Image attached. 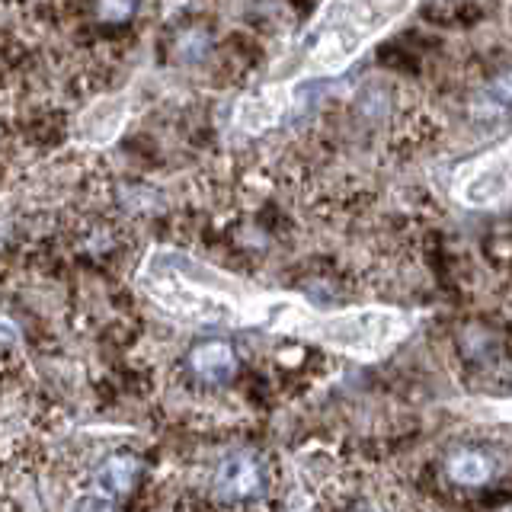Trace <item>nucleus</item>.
I'll list each match as a JSON object with an SVG mask.
<instances>
[{
  "mask_svg": "<svg viewBox=\"0 0 512 512\" xmlns=\"http://www.w3.org/2000/svg\"><path fill=\"white\" fill-rule=\"evenodd\" d=\"M138 292L186 327H269L276 292L256 288L180 247H151L135 272Z\"/></svg>",
  "mask_w": 512,
  "mask_h": 512,
  "instance_id": "obj_1",
  "label": "nucleus"
},
{
  "mask_svg": "<svg viewBox=\"0 0 512 512\" xmlns=\"http://www.w3.org/2000/svg\"><path fill=\"white\" fill-rule=\"evenodd\" d=\"M420 0H324L292 48L272 61L266 84L295 93L304 80L343 74L365 48L407 20Z\"/></svg>",
  "mask_w": 512,
  "mask_h": 512,
  "instance_id": "obj_2",
  "label": "nucleus"
},
{
  "mask_svg": "<svg viewBox=\"0 0 512 512\" xmlns=\"http://www.w3.org/2000/svg\"><path fill=\"white\" fill-rule=\"evenodd\" d=\"M420 311L388 308V304H365V308L314 311L304 340L330 352H340L356 362H378L407 340L420 324Z\"/></svg>",
  "mask_w": 512,
  "mask_h": 512,
  "instance_id": "obj_3",
  "label": "nucleus"
},
{
  "mask_svg": "<svg viewBox=\"0 0 512 512\" xmlns=\"http://www.w3.org/2000/svg\"><path fill=\"white\" fill-rule=\"evenodd\" d=\"M452 196L464 208H496L509 199V141L461 164L452 176Z\"/></svg>",
  "mask_w": 512,
  "mask_h": 512,
  "instance_id": "obj_4",
  "label": "nucleus"
},
{
  "mask_svg": "<svg viewBox=\"0 0 512 512\" xmlns=\"http://www.w3.org/2000/svg\"><path fill=\"white\" fill-rule=\"evenodd\" d=\"M128 119H132V93H109L80 112L74 132L77 141L87 144V148H106V144L119 141Z\"/></svg>",
  "mask_w": 512,
  "mask_h": 512,
  "instance_id": "obj_5",
  "label": "nucleus"
},
{
  "mask_svg": "<svg viewBox=\"0 0 512 512\" xmlns=\"http://www.w3.org/2000/svg\"><path fill=\"white\" fill-rule=\"evenodd\" d=\"M292 96L276 84H263L250 90L247 96H240L237 106H234V128L244 135H260L269 132L272 125H279L285 119L288 106H292Z\"/></svg>",
  "mask_w": 512,
  "mask_h": 512,
  "instance_id": "obj_6",
  "label": "nucleus"
},
{
  "mask_svg": "<svg viewBox=\"0 0 512 512\" xmlns=\"http://www.w3.org/2000/svg\"><path fill=\"white\" fill-rule=\"evenodd\" d=\"M215 487L218 496L224 500H250V496H260L266 487V468L263 458H256L253 452H234L218 464L215 474Z\"/></svg>",
  "mask_w": 512,
  "mask_h": 512,
  "instance_id": "obj_7",
  "label": "nucleus"
},
{
  "mask_svg": "<svg viewBox=\"0 0 512 512\" xmlns=\"http://www.w3.org/2000/svg\"><path fill=\"white\" fill-rule=\"evenodd\" d=\"M189 368L208 384H224L237 375V352L224 340H208L189 352Z\"/></svg>",
  "mask_w": 512,
  "mask_h": 512,
  "instance_id": "obj_8",
  "label": "nucleus"
},
{
  "mask_svg": "<svg viewBox=\"0 0 512 512\" xmlns=\"http://www.w3.org/2000/svg\"><path fill=\"white\" fill-rule=\"evenodd\" d=\"M493 474V461L480 452H458L452 461H448V477L461 487H480L487 484Z\"/></svg>",
  "mask_w": 512,
  "mask_h": 512,
  "instance_id": "obj_9",
  "label": "nucleus"
},
{
  "mask_svg": "<svg viewBox=\"0 0 512 512\" xmlns=\"http://www.w3.org/2000/svg\"><path fill=\"white\" fill-rule=\"evenodd\" d=\"M138 477V458L132 455H116L106 461V468L96 477V484H100V493H109V496H122L132 490Z\"/></svg>",
  "mask_w": 512,
  "mask_h": 512,
  "instance_id": "obj_10",
  "label": "nucleus"
},
{
  "mask_svg": "<svg viewBox=\"0 0 512 512\" xmlns=\"http://www.w3.org/2000/svg\"><path fill=\"white\" fill-rule=\"evenodd\" d=\"M100 20L106 23H119V20H128V16L135 13V0H100Z\"/></svg>",
  "mask_w": 512,
  "mask_h": 512,
  "instance_id": "obj_11",
  "label": "nucleus"
},
{
  "mask_svg": "<svg viewBox=\"0 0 512 512\" xmlns=\"http://www.w3.org/2000/svg\"><path fill=\"white\" fill-rule=\"evenodd\" d=\"M180 55H183L186 61H199L202 55H208V39L202 36L199 29L186 32V36L180 39Z\"/></svg>",
  "mask_w": 512,
  "mask_h": 512,
  "instance_id": "obj_12",
  "label": "nucleus"
},
{
  "mask_svg": "<svg viewBox=\"0 0 512 512\" xmlns=\"http://www.w3.org/2000/svg\"><path fill=\"white\" fill-rule=\"evenodd\" d=\"M16 336H20V333H16V327L10 324V320L0 317V346H10V343H16Z\"/></svg>",
  "mask_w": 512,
  "mask_h": 512,
  "instance_id": "obj_13",
  "label": "nucleus"
}]
</instances>
